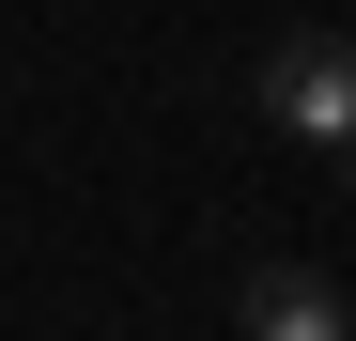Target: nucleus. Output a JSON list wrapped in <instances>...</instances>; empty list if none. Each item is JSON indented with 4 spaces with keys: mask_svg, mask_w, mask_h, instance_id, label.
<instances>
[{
    "mask_svg": "<svg viewBox=\"0 0 356 341\" xmlns=\"http://www.w3.org/2000/svg\"><path fill=\"white\" fill-rule=\"evenodd\" d=\"M264 125L310 140V155H356V47L341 31H279L264 47Z\"/></svg>",
    "mask_w": 356,
    "mask_h": 341,
    "instance_id": "nucleus-1",
    "label": "nucleus"
},
{
    "mask_svg": "<svg viewBox=\"0 0 356 341\" xmlns=\"http://www.w3.org/2000/svg\"><path fill=\"white\" fill-rule=\"evenodd\" d=\"M248 341H356V310H341L325 264H264L248 279Z\"/></svg>",
    "mask_w": 356,
    "mask_h": 341,
    "instance_id": "nucleus-2",
    "label": "nucleus"
}]
</instances>
